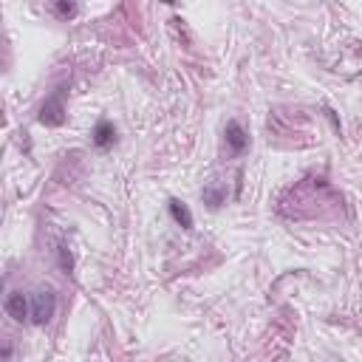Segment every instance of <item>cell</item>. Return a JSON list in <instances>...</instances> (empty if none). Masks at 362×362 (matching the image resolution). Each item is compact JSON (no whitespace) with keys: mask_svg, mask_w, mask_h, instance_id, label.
<instances>
[{"mask_svg":"<svg viewBox=\"0 0 362 362\" xmlns=\"http://www.w3.org/2000/svg\"><path fill=\"white\" fill-rule=\"evenodd\" d=\"M54 308H57L54 288H40L31 294V322L34 325H45L54 317Z\"/></svg>","mask_w":362,"mask_h":362,"instance_id":"obj_1","label":"cell"},{"mask_svg":"<svg viewBox=\"0 0 362 362\" xmlns=\"http://www.w3.org/2000/svg\"><path fill=\"white\" fill-rule=\"evenodd\" d=\"M40 122H42V124H51V127H57V124H62V122H65L62 93H54V96H48V99H45V105L40 107Z\"/></svg>","mask_w":362,"mask_h":362,"instance_id":"obj_2","label":"cell"},{"mask_svg":"<svg viewBox=\"0 0 362 362\" xmlns=\"http://www.w3.org/2000/svg\"><path fill=\"white\" fill-rule=\"evenodd\" d=\"M223 136H226V150H229V156H240L246 147H249V136H246V130L240 127V122H226V130H223Z\"/></svg>","mask_w":362,"mask_h":362,"instance_id":"obj_3","label":"cell"},{"mask_svg":"<svg viewBox=\"0 0 362 362\" xmlns=\"http://www.w3.org/2000/svg\"><path fill=\"white\" fill-rule=\"evenodd\" d=\"M6 314H8L11 320H17V322L28 320V317H31V305H28V297H25L23 291H11V294L6 297Z\"/></svg>","mask_w":362,"mask_h":362,"instance_id":"obj_4","label":"cell"},{"mask_svg":"<svg viewBox=\"0 0 362 362\" xmlns=\"http://www.w3.org/2000/svg\"><path fill=\"white\" fill-rule=\"evenodd\" d=\"M113 141H116V127H113V122H107V119L96 122V127H93V144H96L99 150H107Z\"/></svg>","mask_w":362,"mask_h":362,"instance_id":"obj_5","label":"cell"},{"mask_svg":"<svg viewBox=\"0 0 362 362\" xmlns=\"http://www.w3.org/2000/svg\"><path fill=\"white\" fill-rule=\"evenodd\" d=\"M170 215H173V221H175L178 226H184V229H192V212L187 209V204H184V201L173 198V201H170Z\"/></svg>","mask_w":362,"mask_h":362,"instance_id":"obj_6","label":"cell"},{"mask_svg":"<svg viewBox=\"0 0 362 362\" xmlns=\"http://www.w3.org/2000/svg\"><path fill=\"white\" fill-rule=\"evenodd\" d=\"M54 14L59 20H71V17H76V3L74 0H54Z\"/></svg>","mask_w":362,"mask_h":362,"instance_id":"obj_7","label":"cell"},{"mask_svg":"<svg viewBox=\"0 0 362 362\" xmlns=\"http://www.w3.org/2000/svg\"><path fill=\"white\" fill-rule=\"evenodd\" d=\"M223 195H226V192H223L221 187H209V189H204V204H209V206L215 209V206L223 204Z\"/></svg>","mask_w":362,"mask_h":362,"instance_id":"obj_8","label":"cell"}]
</instances>
